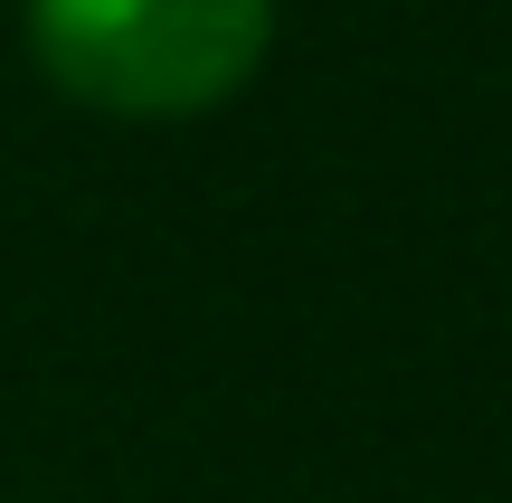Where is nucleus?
<instances>
[{"instance_id": "obj_1", "label": "nucleus", "mask_w": 512, "mask_h": 503, "mask_svg": "<svg viewBox=\"0 0 512 503\" xmlns=\"http://www.w3.org/2000/svg\"><path fill=\"white\" fill-rule=\"evenodd\" d=\"M19 29L67 105L114 124H190L266 67L275 0H19Z\"/></svg>"}]
</instances>
